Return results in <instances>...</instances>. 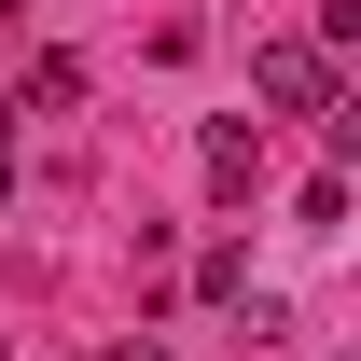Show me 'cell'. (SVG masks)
Listing matches in <instances>:
<instances>
[{
    "mask_svg": "<svg viewBox=\"0 0 361 361\" xmlns=\"http://www.w3.org/2000/svg\"><path fill=\"white\" fill-rule=\"evenodd\" d=\"M250 84H264L278 111H319V97H334V42H264V56H250Z\"/></svg>",
    "mask_w": 361,
    "mask_h": 361,
    "instance_id": "1",
    "label": "cell"
},
{
    "mask_svg": "<svg viewBox=\"0 0 361 361\" xmlns=\"http://www.w3.org/2000/svg\"><path fill=\"white\" fill-rule=\"evenodd\" d=\"M250 180H264V126H209V195H250Z\"/></svg>",
    "mask_w": 361,
    "mask_h": 361,
    "instance_id": "2",
    "label": "cell"
}]
</instances>
